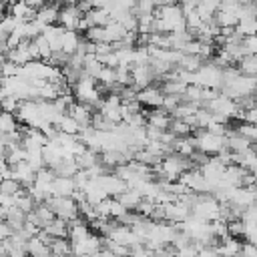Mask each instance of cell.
Here are the masks:
<instances>
[{
    "label": "cell",
    "instance_id": "6da1fadb",
    "mask_svg": "<svg viewBox=\"0 0 257 257\" xmlns=\"http://www.w3.org/2000/svg\"><path fill=\"white\" fill-rule=\"evenodd\" d=\"M197 149L207 155H219L223 149H227V135H217L209 128H197L195 133Z\"/></svg>",
    "mask_w": 257,
    "mask_h": 257
},
{
    "label": "cell",
    "instance_id": "7a4b0ae2",
    "mask_svg": "<svg viewBox=\"0 0 257 257\" xmlns=\"http://www.w3.org/2000/svg\"><path fill=\"white\" fill-rule=\"evenodd\" d=\"M255 90H257V76H253V74H243V72H239L231 82L223 84V88H221V92L233 96L235 100L241 98V96L253 94Z\"/></svg>",
    "mask_w": 257,
    "mask_h": 257
},
{
    "label": "cell",
    "instance_id": "3957f363",
    "mask_svg": "<svg viewBox=\"0 0 257 257\" xmlns=\"http://www.w3.org/2000/svg\"><path fill=\"white\" fill-rule=\"evenodd\" d=\"M219 213H221V201L213 193L211 195L201 193L199 201L193 207V215H197L205 221H215V219H219Z\"/></svg>",
    "mask_w": 257,
    "mask_h": 257
},
{
    "label": "cell",
    "instance_id": "277c9868",
    "mask_svg": "<svg viewBox=\"0 0 257 257\" xmlns=\"http://www.w3.org/2000/svg\"><path fill=\"white\" fill-rule=\"evenodd\" d=\"M197 84L201 86H211V88H221L223 86V68L217 66L213 60L203 62V66L197 70Z\"/></svg>",
    "mask_w": 257,
    "mask_h": 257
},
{
    "label": "cell",
    "instance_id": "5b68a950",
    "mask_svg": "<svg viewBox=\"0 0 257 257\" xmlns=\"http://www.w3.org/2000/svg\"><path fill=\"white\" fill-rule=\"evenodd\" d=\"M48 205L54 209L56 217H62L66 221H72L80 215V205L72 199V195H64V197H50Z\"/></svg>",
    "mask_w": 257,
    "mask_h": 257
},
{
    "label": "cell",
    "instance_id": "8992f818",
    "mask_svg": "<svg viewBox=\"0 0 257 257\" xmlns=\"http://www.w3.org/2000/svg\"><path fill=\"white\" fill-rule=\"evenodd\" d=\"M16 116L22 124H28V126H40V122L44 120L42 118V112H40V104L36 98H30V100H22L18 110H16Z\"/></svg>",
    "mask_w": 257,
    "mask_h": 257
},
{
    "label": "cell",
    "instance_id": "52a82bcc",
    "mask_svg": "<svg viewBox=\"0 0 257 257\" xmlns=\"http://www.w3.org/2000/svg\"><path fill=\"white\" fill-rule=\"evenodd\" d=\"M96 181H98V185L106 191V195H108V197H118V195L128 187V183H126L120 175H116L114 171L102 173L100 177H96Z\"/></svg>",
    "mask_w": 257,
    "mask_h": 257
},
{
    "label": "cell",
    "instance_id": "ba28073f",
    "mask_svg": "<svg viewBox=\"0 0 257 257\" xmlns=\"http://www.w3.org/2000/svg\"><path fill=\"white\" fill-rule=\"evenodd\" d=\"M84 12L78 8V4H64L60 8V16H58V24L66 30H78L80 20H82Z\"/></svg>",
    "mask_w": 257,
    "mask_h": 257
},
{
    "label": "cell",
    "instance_id": "9c48e42d",
    "mask_svg": "<svg viewBox=\"0 0 257 257\" xmlns=\"http://www.w3.org/2000/svg\"><path fill=\"white\" fill-rule=\"evenodd\" d=\"M137 98H139V102H141L143 106H147V108H159V106H163L165 92H163V88L151 84V86H147V88H141L139 94H137Z\"/></svg>",
    "mask_w": 257,
    "mask_h": 257
},
{
    "label": "cell",
    "instance_id": "30bf717a",
    "mask_svg": "<svg viewBox=\"0 0 257 257\" xmlns=\"http://www.w3.org/2000/svg\"><path fill=\"white\" fill-rule=\"evenodd\" d=\"M131 70H133V84H135L139 90L151 86V84L157 80L155 70H153L151 64H135Z\"/></svg>",
    "mask_w": 257,
    "mask_h": 257
},
{
    "label": "cell",
    "instance_id": "8fae6325",
    "mask_svg": "<svg viewBox=\"0 0 257 257\" xmlns=\"http://www.w3.org/2000/svg\"><path fill=\"white\" fill-rule=\"evenodd\" d=\"M165 205V221H171V223H183L193 211L191 207H187L183 201H171V203H163Z\"/></svg>",
    "mask_w": 257,
    "mask_h": 257
},
{
    "label": "cell",
    "instance_id": "7c38bea8",
    "mask_svg": "<svg viewBox=\"0 0 257 257\" xmlns=\"http://www.w3.org/2000/svg\"><path fill=\"white\" fill-rule=\"evenodd\" d=\"M171 122H173V114H171V112H167L163 106L147 110V124L167 131V128H171Z\"/></svg>",
    "mask_w": 257,
    "mask_h": 257
},
{
    "label": "cell",
    "instance_id": "4fadbf2b",
    "mask_svg": "<svg viewBox=\"0 0 257 257\" xmlns=\"http://www.w3.org/2000/svg\"><path fill=\"white\" fill-rule=\"evenodd\" d=\"M12 177L18 179L24 187H30L34 183V179H36V171L28 161H20V163L12 165Z\"/></svg>",
    "mask_w": 257,
    "mask_h": 257
},
{
    "label": "cell",
    "instance_id": "5bb4252c",
    "mask_svg": "<svg viewBox=\"0 0 257 257\" xmlns=\"http://www.w3.org/2000/svg\"><path fill=\"white\" fill-rule=\"evenodd\" d=\"M74 191H76L74 177L56 175V179L52 181V197H64V195H72Z\"/></svg>",
    "mask_w": 257,
    "mask_h": 257
},
{
    "label": "cell",
    "instance_id": "9a60e30c",
    "mask_svg": "<svg viewBox=\"0 0 257 257\" xmlns=\"http://www.w3.org/2000/svg\"><path fill=\"white\" fill-rule=\"evenodd\" d=\"M58 16H60V8L54 2H50V4L46 2L40 10H36V18L42 24H58Z\"/></svg>",
    "mask_w": 257,
    "mask_h": 257
},
{
    "label": "cell",
    "instance_id": "2e32d148",
    "mask_svg": "<svg viewBox=\"0 0 257 257\" xmlns=\"http://www.w3.org/2000/svg\"><path fill=\"white\" fill-rule=\"evenodd\" d=\"M10 12H12V14H14V18H16V20H20V22H26V20L36 18V10H34L26 0H20V2L10 4Z\"/></svg>",
    "mask_w": 257,
    "mask_h": 257
},
{
    "label": "cell",
    "instance_id": "e0dca14e",
    "mask_svg": "<svg viewBox=\"0 0 257 257\" xmlns=\"http://www.w3.org/2000/svg\"><path fill=\"white\" fill-rule=\"evenodd\" d=\"M143 199H145V197H143V193H141L139 189H135V187H126V189L118 195V201H120L128 211H135Z\"/></svg>",
    "mask_w": 257,
    "mask_h": 257
},
{
    "label": "cell",
    "instance_id": "ac0fdd59",
    "mask_svg": "<svg viewBox=\"0 0 257 257\" xmlns=\"http://www.w3.org/2000/svg\"><path fill=\"white\" fill-rule=\"evenodd\" d=\"M26 249H28V255H32V257H46V255H52L50 245L44 243L38 235L30 237V239L26 241Z\"/></svg>",
    "mask_w": 257,
    "mask_h": 257
},
{
    "label": "cell",
    "instance_id": "d6986e66",
    "mask_svg": "<svg viewBox=\"0 0 257 257\" xmlns=\"http://www.w3.org/2000/svg\"><path fill=\"white\" fill-rule=\"evenodd\" d=\"M126 32H128V30H126L118 20H110V22L104 26V40L110 42V44H112V42H118V40H122V38L126 36Z\"/></svg>",
    "mask_w": 257,
    "mask_h": 257
},
{
    "label": "cell",
    "instance_id": "ffe728a7",
    "mask_svg": "<svg viewBox=\"0 0 257 257\" xmlns=\"http://www.w3.org/2000/svg\"><path fill=\"white\" fill-rule=\"evenodd\" d=\"M80 34H78V30H66L64 28V32H62V50L66 52V54H74L76 50H78V46H80Z\"/></svg>",
    "mask_w": 257,
    "mask_h": 257
},
{
    "label": "cell",
    "instance_id": "44dd1931",
    "mask_svg": "<svg viewBox=\"0 0 257 257\" xmlns=\"http://www.w3.org/2000/svg\"><path fill=\"white\" fill-rule=\"evenodd\" d=\"M241 241L239 237H233V235H225L219 239V253L221 255H235V253H241Z\"/></svg>",
    "mask_w": 257,
    "mask_h": 257
},
{
    "label": "cell",
    "instance_id": "7402d4cb",
    "mask_svg": "<svg viewBox=\"0 0 257 257\" xmlns=\"http://www.w3.org/2000/svg\"><path fill=\"white\" fill-rule=\"evenodd\" d=\"M215 22H217L221 28L237 26V24H239V14H237V10H225V8H219L217 14H215Z\"/></svg>",
    "mask_w": 257,
    "mask_h": 257
},
{
    "label": "cell",
    "instance_id": "603a6c76",
    "mask_svg": "<svg viewBox=\"0 0 257 257\" xmlns=\"http://www.w3.org/2000/svg\"><path fill=\"white\" fill-rule=\"evenodd\" d=\"M20 120L16 116V112H10V110H4L2 116H0V131L2 133H14V131H20Z\"/></svg>",
    "mask_w": 257,
    "mask_h": 257
},
{
    "label": "cell",
    "instance_id": "cb8c5ba5",
    "mask_svg": "<svg viewBox=\"0 0 257 257\" xmlns=\"http://www.w3.org/2000/svg\"><path fill=\"white\" fill-rule=\"evenodd\" d=\"M60 131H64V133H68V135H78L80 133V128H82V124L70 114V112H64L62 116H60V120H58V124H56Z\"/></svg>",
    "mask_w": 257,
    "mask_h": 257
},
{
    "label": "cell",
    "instance_id": "d4e9b609",
    "mask_svg": "<svg viewBox=\"0 0 257 257\" xmlns=\"http://www.w3.org/2000/svg\"><path fill=\"white\" fill-rule=\"evenodd\" d=\"M76 161H78L80 169H88V167H92V165L100 163V153H98V151H94V149H90V147H86V149L76 157Z\"/></svg>",
    "mask_w": 257,
    "mask_h": 257
},
{
    "label": "cell",
    "instance_id": "484cf974",
    "mask_svg": "<svg viewBox=\"0 0 257 257\" xmlns=\"http://www.w3.org/2000/svg\"><path fill=\"white\" fill-rule=\"evenodd\" d=\"M203 62H205V58L201 54H185L183 52V56H181V60H179L177 66H183V68H187L191 72H197L203 66Z\"/></svg>",
    "mask_w": 257,
    "mask_h": 257
},
{
    "label": "cell",
    "instance_id": "4316f807",
    "mask_svg": "<svg viewBox=\"0 0 257 257\" xmlns=\"http://www.w3.org/2000/svg\"><path fill=\"white\" fill-rule=\"evenodd\" d=\"M237 66H239V70H241L243 74H253V76H257V54H245V56L237 62Z\"/></svg>",
    "mask_w": 257,
    "mask_h": 257
},
{
    "label": "cell",
    "instance_id": "83f0119b",
    "mask_svg": "<svg viewBox=\"0 0 257 257\" xmlns=\"http://www.w3.org/2000/svg\"><path fill=\"white\" fill-rule=\"evenodd\" d=\"M171 131H173L177 137H187V135H193L197 128H195L191 122H187L185 118H173V122H171Z\"/></svg>",
    "mask_w": 257,
    "mask_h": 257
},
{
    "label": "cell",
    "instance_id": "f1b7e54d",
    "mask_svg": "<svg viewBox=\"0 0 257 257\" xmlns=\"http://www.w3.org/2000/svg\"><path fill=\"white\" fill-rule=\"evenodd\" d=\"M50 249H52V255H68L72 253V243L68 237H56L50 243Z\"/></svg>",
    "mask_w": 257,
    "mask_h": 257
},
{
    "label": "cell",
    "instance_id": "f546056e",
    "mask_svg": "<svg viewBox=\"0 0 257 257\" xmlns=\"http://www.w3.org/2000/svg\"><path fill=\"white\" fill-rule=\"evenodd\" d=\"M102 62L98 60V56L96 54H88L86 56V60H84V74H88V76H98L100 74V70H102Z\"/></svg>",
    "mask_w": 257,
    "mask_h": 257
},
{
    "label": "cell",
    "instance_id": "4dcf8cb0",
    "mask_svg": "<svg viewBox=\"0 0 257 257\" xmlns=\"http://www.w3.org/2000/svg\"><path fill=\"white\" fill-rule=\"evenodd\" d=\"M34 42H36V48H38V54H40V58H42V60H50L54 50H52V46H50L48 38H46L44 34H38V36L34 38Z\"/></svg>",
    "mask_w": 257,
    "mask_h": 257
},
{
    "label": "cell",
    "instance_id": "1f68e13d",
    "mask_svg": "<svg viewBox=\"0 0 257 257\" xmlns=\"http://www.w3.org/2000/svg\"><path fill=\"white\" fill-rule=\"evenodd\" d=\"M201 98H203V86L201 84H187V88L183 92V100L199 102L201 104Z\"/></svg>",
    "mask_w": 257,
    "mask_h": 257
},
{
    "label": "cell",
    "instance_id": "d6a6232c",
    "mask_svg": "<svg viewBox=\"0 0 257 257\" xmlns=\"http://www.w3.org/2000/svg\"><path fill=\"white\" fill-rule=\"evenodd\" d=\"M235 30H237L241 36L257 34V18H245V20H239V24L235 26Z\"/></svg>",
    "mask_w": 257,
    "mask_h": 257
},
{
    "label": "cell",
    "instance_id": "836d02e7",
    "mask_svg": "<svg viewBox=\"0 0 257 257\" xmlns=\"http://www.w3.org/2000/svg\"><path fill=\"white\" fill-rule=\"evenodd\" d=\"M22 183L18 181V179H14V177H10V179H2V185H0V193H10V195H18L20 191H22Z\"/></svg>",
    "mask_w": 257,
    "mask_h": 257
},
{
    "label": "cell",
    "instance_id": "e575fe53",
    "mask_svg": "<svg viewBox=\"0 0 257 257\" xmlns=\"http://www.w3.org/2000/svg\"><path fill=\"white\" fill-rule=\"evenodd\" d=\"M227 227H229V235L245 237V221L243 219H231V221H227Z\"/></svg>",
    "mask_w": 257,
    "mask_h": 257
},
{
    "label": "cell",
    "instance_id": "d590c367",
    "mask_svg": "<svg viewBox=\"0 0 257 257\" xmlns=\"http://www.w3.org/2000/svg\"><path fill=\"white\" fill-rule=\"evenodd\" d=\"M237 128H239V133L245 135L253 145H257V124H253V122H245V120H243V124H239Z\"/></svg>",
    "mask_w": 257,
    "mask_h": 257
},
{
    "label": "cell",
    "instance_id": "8d00e7d4",
    "mask_svg": "<svg viewBox=\"0 0 257 257\" xmlns=\"http://www.w3.org/2000/svg\"><path fill=\"white\" fill-rule=\"evenodd\" d=\"M181 102H183V96H181V94H165V98H163V108H165L167 112H173Z\"/></svg>",
    "mask_w": 257,
    "mask_h": 257
},
{
    "label": "cell",
    "instance_id": "74e56055",
    "mask_svg": "<svg viewBox=\"0 0 257 257\" xmlns=\"http://www.w3.org/2000/svg\"><path fill=\"white\" fill-rule=\"evenodd\" d=\"M84 38H86V40H92V42L104 40V26H90V28L84 32Z\"/></svg>",
    "mask_w": 257,
    "mask_h": 257
},
{
    "label": "cell",
    "instance_id": "f35d334b",
    "mask_svg": "<svg viewBox=\"0 0 257 257\" xmlns=\"http://www.w3.org/2000/svg\"><path fill=\"white\" fill-rule=\"evenodd\" d=\"M20 98L14 96V94H2V104H4V110H10V112H16L18 106H20Z\"/></svg>",
    "mask_w": 257,
    "mask_h": 257
},
{
    "label": "cell",
    "instance_id": "ab89813d",
    "mask_svg": "<svg viewBox=\"0 0 257 257\" xmlns=\"http://www.w3.org/2000/svg\"><path fill=\"white\" fill-rule=\"evenodd\" d=\"M243 46L247 54H257V34H249L243 38Z\"/></svg>",
    "mask_w": 257,
    "mask_h": 257
},
{
    "label": "cell",
    "instance_id": "60d3db41",
    "mask_svg": "<svg viewBox=\"0 0 257 257\" xmlns=\"http://www.w3.org/2000/svg\"><path fill=\"white\" fill-rule=\"evenodd\" d=\"M16 233V229L6 221V219H2V223H0V239H8V237H12Z\"/></svg>",
    "mask_w": 257,
    "mask_h": 257
},
{
    "label": "cell",
    "instance_id": "b9f144b4",
    "mask_svg": "<svg viewBox=\"0 0 257 257\" xmlns=\"http://www.w3.org/2000/svg\"><path fill=\"white\" fill-rule=\"evenodd\" d=\"M241 253L243 255H257V243H253V241H245L243 245H241Z\"/></svg>",
    "mask_w": 257,
    "mask_h": 257
},
{
    "label": "cell",
    "instance_id": "7bdbcfd3",
    "mask_svg": "<svg viewBox=\"0 0 257 257\" xmlns=\"http://www.w3.org/2000/svg\"><path fill=\"white\" fill-rule=\"evenodd\" d=\"M243 120H245V122H253V124H257V106L247 108L245 114H243Z\"/></svg>",
    "mask_w": 257,
    "mask_h": 257
},
{
    "label": "cell",
    "instance_id": "ee69618b",
    "mask_svg": "<svg viewBox=\"0 0 257 257\" xmlns=\"http://www.w3.org/2000/svg\"><path fill=\"white\" fill-rule=\"evenodd\" d=\"M26 2H28V4H30L34 10H40V8L46 4V0H26Z\"/></svg>",
    "mask_w": 257,
    "mask_h": 257
},
{
    "label": "cell",
    "instance_id": "f6af8a7d",
    "mask_svg": "<svg viewBox=\"0 0 257 257\" xmlns=\"http://www.w3.org/2000/svg\"><path fill=\"white\" fill-rule=\"evenodd\" d=\"M239 2H241V4H255L257 0H239Z\"/></svg>",
    "mask_w": 257,
    "mask_h": 257
},
{
    "label": "cell",
    "instance_id": "bcb514c9",
    "mask_svg": "<svg viewBox=\"0 0 257 257\" xmlns=\"http://www.w3.org/2000/svg\"><path fill=\"white\" fill-rule=\"evenodd\" d=\"M253 98H255V104H257V90L253 92Z\"/></svg>",
    "mask_w": 257,
    "mask_h": 257
},
{
    "label": "cell",
    "instance_id": "7dc6e473",
    "mask_svg": "<svg viewBox=\"0 0 257 257\" xmlns=\"http://www.w3.org/2000/svg\"><path fill=\"white\" fill-rule=\"evenodd\" d=\"M253 207H257V199H255V203H253Z\"/></svg>",
    "mask_w": 257,
    "mask_h": 257
}]
</instances>
